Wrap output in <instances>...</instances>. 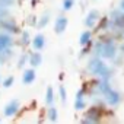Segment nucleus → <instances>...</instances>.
Returning a JSON list of instances; mask_svg holds the SVG:
<instances>
[{"label":"nucleus","instance_id":"1","mask_svg":"<svg viewBox=\"0 0 124 124\" xmlns=\"http://www.w3.org/2000/svg\"><path fill=\"white\" fill-rule=\"evenodd\" d=\"M92 63L96 66V67H93V66H91V70H93L95 73H101V75H107L108 73V70L104 67V64L101 63V61H92Z\"/></svg>","mask_w":124,"mask_h":124},{"label":"nucleus","instance_id":"2","mask_svg":"<svg viewBox=\"0 0 124 124\" xmlns=\"http://www.w3.org/2000/svg\"><path fill=\"white\" fill-rule=\"evenodd\" d=\"M66 25H67V21H66L64 18H58L57 22H55V31H57L58 34H60V32H63L64 28H66Z\"/></svg>","mask_w":124,"mask_h":124},{"label":"nucleus","instance_id":"3","mask_svg":"<svg viewBox=\"0 0 124 124\" xmlns=\"http://www.w3.org/2000/svg\"><path fill=\"white\" fill-rule=\"evenodd\" d=\"M18 107V102L16 101H13L12 104H9L8 107H6V114L8 115H10V114H13V111H15V108Z\"/></svg>","mask_w":124,"mask_h":124},{"label":"nucleus","instance_id":"4","mask_svg":"<svg viewBox=\"0 0 124 124\" xmlns=\"http://www.w3.org/2000/svg\"><path fill=\"white\" fill-rule=\"evenodd\" d=\"M35 48H41L42 45H44V38H42V35H38L37 38H35Z\"/></svg>","mask_w":124,"mask_h":124},{"label":"nucleus","instance_id":"5","mask_svg":"<svg viewBox=\"0 0 124 124\" xmlns=\"http://www.w3.org/2000/svg\"><path fill=\"white\" fill-rule=\"evenodd\" d=\"M32 80H34V72H32V70H28V72L25 73V79H23V82L28 83V82H32Z\"/></svg>","mask_w":124,"mask_h":124},{"label":"nucleus","instance_id":"6","mask_svg":"<svg viewBox=\"0 0 124 124\" xmlns=\"http://www.w3.org/2000/svg\"><path fill=\"white\" fill-rule=\"evenodd\" d=\"M39 61H41V55H39V54H34L32 58H31V64H32V66H37Z\"/></svg>","mask_w":124,"mask_h":124},{"label":"nucleus","instance_id":"7","mask_svg":"<svg viewBox=\"0 0 124 124\" xmlns=\"http://www.w3.org/2000/svg\"><path fill=\"white\" fill-rule=\"evenodd\" d=\"M95 16H96V12H95V10L91 12V15H89V21H86V23H88V25H92V23L95 22V19H93Z\"/></svg>","mask_w":124,"mask_h":124},{"label":"nucleus","instance_id":"8","mask_svg":"<svg viewBox=\"0 0 124 124\" xmlns=\"http://www.w3.org/2000/svg\"><path fill=\"white\" fill-rule=\"evenodd\" d=\"M86 39H89V32H85V34L82 35V39H80V42H82V44H86Z\"/></svg>","mask_w":124,"mask_h":124},{"label":"nucleus","instance_id":"9","mask_svg":"<svg viewBox=\"0 0 124 124\" xmlns=\"http://www.w3.org/2000/svg\"><path fill=\"white\" fill-rule=\"evenodd\" d=\"M47 99H48L47 102H50V104L53 102V91H51V89H48V93H47Z\"/></svg>","mask_w":124,"mask_h":124},{"label":"nucleus","instance_id":"10","mask_svg":"<svg viewBox=\"0 0 124 124\" xmlns=\"http://www.w3.org/2000/svg\"><path fill=\"white\" fill-rule=\"evenodd\" d=\"M72 5H73V0H64V8L66 9H70Z\"/></svg>","mask_w":124,"mask_h":124},{"label":"nucleus","instance_id":"11","mask_svg":"<svg viewBox=\"0 0 124 124\" xmlns=\"http://www.w3.org/2000/svg\"><path fill=\"white\" fill-rule=\"evenodd\" d=\"M10 83H12V79H9L8 82H5V86H8V85H10Z\"/></svg>","mask_w":124,"mask_h":124},{"label":"nucleus","instance_id":"12","mask_svg":"<svg viewBox=\"0 0 124 124\" xmlns=\"http://www.w3.org/2000/svg\"><path fill=\"white\" fill-rule=\"evenodd\" d=\"M123 9H124V2H123Z\"/></svg>","mask_w":124,"mask_h":124}]
</instances>
